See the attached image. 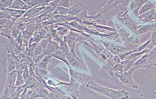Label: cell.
<instances>
[{
	"mask_svg": "<svg viewBox=\"0 0 156 99\" xmlns=\"http://www.w3.org/2000/svg\"><path fill=\"white\" fill-rule=\"evenodd\" d=\"M59 46H60V42L51 40L48 44L46 51L44 53L45 55L50 56L51 54H54L58 51L59 50Z\"/></svg>",
	"mask_w": 156,
	"mask_h": 99,
	"instance_id": "9a60e30c",
	"label": "cell"
},
{
	"mask_svg": "<svg viewBox=\"0 0 156 99\" xmlns=\"http://www.w3.org/2000/svg\"><path fill=\"white\" fill-rule=\"evenodd\" d=\"M50 56H52V57H54V58L62 61V62H64L66 65H67L68 67H70L68 60H67V55L66 54L60 51V50H58V51H57L54 54H51Z\"/></svg>",
	"mask_w": 156,
	"mask_h": 99,
	"instance_id": "7402d4cb",
	"label": "cell"
},
{
	"mask_svg": "<svg viewBox=\"0 0 156 99\" xmlns=\"http://www.w3.org/2000/svg\"><path fill=\"white\" fill-rule=\"evenodd\" d=\"M35 23L33 22L27 23L26 29L23 31H22L24 38L29 41V40L33 37L34 32H35Z\"/></svg>",
	"mask_w": 156,
	"mask_h": 99,
	"instance_id": "4fadbf2b",
	"label": "cell"
},
{
	"mask_svg": "<svg viewBox=\"0 0 156 99\" xmlns=\"http://www.w3.org/2000/svg\"><path fill=\"white\" fill-rule=\"evenodd\" d=\"M116 30L118 32L119 34L120 35V37L122 39L123 42H125L128 38L130 37L131 34L128 33L125 30L120 28L118 25L116 24Z\"/></svg>",
	"mask_w": 156,
	"mask_h": 99,
	"instance_id": "484cf974",
	"label": "cell"
},
{
	"mask_svg": "<svg viewBox=\"0 0 156 99\" xmlns=\"http://www.w3.org/2000/svg\"><path fill=\"white\" fill-rule=\"evenodd\" d=\"M27 23H21L18 24L16 25L15 26L16 28H17L20 31H23L26 29L27 26Z\"/></svg>",
	"mask_w": 156,
	"mask_h": 99,
	"instance_id": "ee69618b",
	"label": "cell"
},
{
	"mask_svg": "<svg viewBox=\"0 0 156 99\" xmlns=\"http://www.w3.org/2000/svg\"><path fill=\"white\" fill-rule=\"evenodd\" d=\"M86 87L92 89L99 95L106 96L107 87H105L102 85L96 83L93 81H89L86 84Z\"/></svg>",
	"mask_w": 156,
	"mask_h": 99,
	"instance_id": "8992f818",
	"label": "cell"
},
{
	"mask_svg": "<svg viewBox=\"0 0 156 99\" xmlns=\"http://www.w3.org/2000/svg\"><path fill=\"white\" fill-rule=\"evenodd\" d=\"M46 50L43 48V47L41 45L40 43H38L36 47L34 49V57H36L38 55H41L45 53Z\"/></svg>",
	"mask_w": 156,
	"mask_h": 99,
	"instance_id": "e575fe53",
	"label": "cell"
},
{
	"mask_svg": "<svg viewBox=\"0 0 156 99\" xmlns=\"http://www.w3.org/2000/svg\"><path fill=\"white\" fill-rule=\"evenodd\" d=\"M20 32L21 31L17 28H16L15 26H13L11 28V33H12V36L14 39L18 35Z\"/></svg>",
	"mask_w": 156,
	"mask_h": 99,
	"instance_id": "f6af8a7d",
	"label": "cell"
},
{
	"mask_svg": "<svg viewBox=\"0 0 156 99\" xmlns=\"http://www.w3.org/2000/svg\"><path fill=\"white\" fill-rule=\"evenodd\" d=\"M149 0H132L129 4L130 11L132 12L135 16L138 17L140 8Z\"/></svg>",
	"mask_w": 156,
	"mask_h": 99,
	"instance_id": "9c48e42d",
	"label": "cell"
},
{
	"mask_svg": "<svg viewBox=\"0 0 156 99\" xmlns=\"http://www.w3.org/2000/svg\"><path fill=\"white\" fill-rule=\"evenodd\" d=\"M12 3L9 0H0V7L2 9H9Z\"/></svg>",
	"mask_w": 156,
	"mask_h": 99,
	"instance_id": "b9f144b4",
	"label": "cell"
},
{
	"mask_svg": "<svg viewBox=\"0 0 156 99\" xmlns=\"http://www.w3.org/2000/svg\"><path fill=\"white\" fill-rule=\"evenodd\" d=\"M134 72V71L131 68L128 71L125 72L115 71L113 76L119 79L120 84L136 89L138 88V86L133 80V76Z\"/></svg>",
	"mask_w": 156,
	"mask_h": 99,
	"instance_id": "6da1fadb",
	"label": "cell"
},
{
	"mask_svg": "<svg viewBox=\"0 0 156 99\" xmlns=\"http://www.w3.org/2000/svg\"><path fill=\"white\" fill-rule=\"evenodd\" d=\"M61 1V0H53V1L51 2L50 3H49L48 5H49V6H51V7L56 9L58 6V4L60 3Z\"/></svg>",
	"mask_w": 156,
	"mask_h": 99,
	"instance_id": "7dc6e473",
	"label": "cell"
},
{
	"mask_svg": "<svg viewBox=\"0 0 156 99\" xmlns=\"http://www.w3.org/2000/svg\"><path fill=\"white\" fill-rule=\"evenodd\" d=\"M67 60L70 67L75 69H80L82 68V61L77 57L75 53L70 51L67 56Z\"/></svg>",
	"mask_w": 156,
	"mask_h": 99,
	"instance_id": "ba28073f",
	"label": "cell"
},
{
	"mask_svg": "<svg viewBox=\"0 0 156 99\" xmlns=\"http://www.w3.org/2000/svg\"><path fill=\"white\" fill-rule=\"evenodd\" d=\"M23 76L24 79L25 80V82H26V80H27V79L30 76V74H29V69L28 68L27 69H25L23 70Z\"/></svg>",
	"mask_w": 156,
	"mask_h": 99,
	"instance_id": "c3c4849f",
	"label": "cell"
},
{
	"mask_svg": "<svg viewBox=\"0 0 156 99\" xmlns=\"http://www.w3.org/2000/svg\"><path fill=\"white\" fill-rule=\"evenodd\" d=\"M16 40V41L17 43L19 44L20 46L22 47L23 46V43L24 38L23 35V33L22 31L20 32L19 34L15 38Z\"/></svg>",
	"mask_w": 156,
	"mask_h": 99,
	"instance_id": "7bdbcfd3",
	"label": "cell"
},
{
	"mask_svg": "<svg viewBox=\"0 0 156 99\" xmlns=\"http://www.w3.org/2000/svg\"><path fill=\"white\" fill-rule=\"evenodd\" d=\"M147 62L150 68L156 66V46L148 53Z\"/></svg>",
	"mask_w": 156,
	"mask_h": 99,
	"instance_id": "d6986e66",
	"label": "cell"
},
{
	"mask_svg": "<svg viewBox=\"0 0 156 99\" xmlns=\"http://www.w3.org/2000/svg\"><path fill=\"white\" fill-rule=\"evenodd\" d=\"M139 59H135L133 60H123L121 62L124 67V72L128 71L132 68L135 62Z\"/></svg>",
	"mask_w": 156,
	"mask_h": 99,
	"instance_id": "f1b7e54d",
	"label": "cell"
},
{
	"mask_svg": "<svg viewBox=\"0 0 156 99\" xmlns=\"http://www.w3.org/2000/svg\"><path fill=\"white\" fill-rule=\"evenodd\" d=\"M72 0H61L58 6H62L65 8H70L72 7Z\"/></svg>",
	"mask_w": 156,
	"mask_h": 99,
	"instance_id": "ab89813d",
	"label": "cell"
},
{
	"mask_svg": "<svg viewBox=\"0 0 156 99\" xmlns=\"http://www.w3.org/2000/svg\"><path fill=\"white\" fill-rule=\"evenodd\" d=\"M155 29V23L146 24L140 25L139 28L135 32V34L136 35L140 37L141 35L148 32L151 31Z\"/></svg>",
	"mask_w": 156,
	"mask_h": 99,
	"instance_id": "5bb4252c",
	"label": "cell"
},
{
	"mask_svg": "<svg viewBox=\"0 0 156 99\" xmlns=\"http://www.w3.org/2000/svg\"><path fill=\"white\" fill-rule=\"evenodd\" d=\"M0 12H1V14H0V18L1 19H7L10 20L12 18V16L10 15L6 9L1 8Z\"/></svg>",
	"mask_w": 156,
	"mask_h": 99,
	"instance_id": "8d00e7d4",
	"label": "cell"
},
{
	"mask_svg": "<svg viewBox=\"0 0 156 99\" xmlns=\"http://www.w3.org/2000/svg\"><path fill=\"white\" fill-rule=\"evenodd\" d=\"M28 5L29 9L36 7L39 4V0H23Z\"/></svg>",
	"mask_w": 156,
	"mask_h": 99,
	"instance_id": "f35d334b",
	"label": "cell"
},
{
	"mask_svg": "<svg viewBox=\"0 0 156 99\" xmlns=\"http://www.w3.org/2000/svg\"><path fill=\"white\" fill-rule=\"evenodd\" d=\"M16 62L10 54H8L7 55V70L8 72H10L16 69Z\"/></svg>",
	"mask_w": 156,
	"mask_h": 99,
	"instance_id": "d4e9b609",
	"label": "cell"
},
{
	"mask_svg": "<svg viewBox=\"0 0 156 99\" xmlns=\"http://www.w3.org/2000/svg\"><path fill=\"white\" fill-rule=\"evenodd\" d=\"M51 58L52 56L50 55H46L38 64L37 68L43 77L48 74V66L51 61Z\"/></svg>",
	"mask_w": 156,
	"mask_h": 99,
	"instance_id": "30bf717a",
	"label": "cell"
},
{
	"mask_svg": "<svg viewBox=\"0 0 156 99\" xmlns=\"http://www.w3.org/2000/svg\"><path fill=\"white\" fill-rule=\"evenodd\" d=\"M117 18L124 25L130 29L133 32H135L140 26V25L139 23L134 22L131 18L127 8H126L124 11L119 13L117 15Z\"/></svg>",
	"mask_w": 156,
	"mask_h": 99,
	"instance_id": "7a4b0ae2",
	"label": "cell"
},
{
	"mask_svg": "<svg viewBox=\"0 0 156 99\" xmlns=\"http://www.w3.org/2000/svg\"><path fill=\"white\" fill-rule=\"evenodd\" d=\"M5 49L8 54H15L17 56L22 52V47L15 39L10 40L9 43L5 47Z\"/></svg>",
	"mask_w": 156,
	"mask_h": 99,
	"instance_id": "52a82bcc",
	"label": "cell"
},
{
	"mask_svg": "<svg viewBox=\"0 0 156 99\" xmlns=\"http://www.w3.org/2000/svg\"><path fill=\"white\" fill-rule=\"evenodd\" d=\"M64 37L76 41L80 42L82 41L87 40V38L84 37L80 33L75 31H69L67 34Z\"/></svg>",
	"mask_w": 156,
	"mask_h": 99,
	"instance_id": "2e32d148",
	"label": "cell"
},
{
	"mask_svg": "<svg viewBox=\"0 0 156 99\" xmlns=\"http://www.w3.org/2000/svg\"><path fill=\"white\" fill-rule=\"evenodd\" d=\"M10 15L16 19H19L20 18L23 16L27 10H22L14 9H6Z\"/></svg>",
	"mask_w": 156,
	"mask_h": 99,
	"instance_id": "603a6c76",
	"label": "cell"
},
{
	"mask_svg": "<svg viewBox=\"0 0 156 99\" xmlns=\"http://www.w3.org/2000/svg\"><path fill=\"white\" fill-rule=\"evenodd\" d=\"M9 9H14L22 10H27L29 9L28 5L23 0H15Z\"/></svg>",
	"mask_w": 156,
	"mask_h": 99,
	"instance_id": "ac0fdd59",
	"label": "cell"
},
{
	"mask_svg": "<svg viewBox=\"0 0 156 99\" xmlns=\"http://www.w3.org/2000/svg\"><path fill=\"white\" fill-rule=\"evenodd\" d=\"M153 94H156V91L154 92H153Z\"/></svg>",
	"mask_w": 156,
	"mask_h": 99,
	"instance_id": "f907efd6",
	"label": "cell"
},
{
	"mask_svg": "<svg viewBox=\"0 0 156 99\" xmlns=\"http://www.w3.org/2000/svg\"><path fill=\"white\" fill-rule=\"evenodd\" d=\"M17 71V78L16 81V86H20L23 85L25 84V80L24 79L23 76V70L20 69Z\"/></svg>",
	"mask_w": 156,
	"mask_h": 99,
	"instance_id": "4dcf8cb0",
	"label": "cell"
},
{
	"mask_svg": "<svg viewBox=\"0 0 156 99\" xmlns=\"http://www.w3.org/2000/svg\"><path fill=\"white\" fill-rule=\"evenodd\" d=\"M14 86L15 85L11 84H6V86H5L3 93H2V94L1 96V99H10L11 90H12V87Z\"/></svg>",
	"mask_w": 156,
	"mask_h": 99,
	"instance_id": "4316f807",
	"label": "cell"
},
{
	"mask_svg": "<svg viewBox=\"0 0 156 99\" xmlns=\"http://www.w3.org/2000/svg\"><path fill=\"white\" fill-rule=\"evenodd\" d=\"M63 40L65 41L68 46L69 47L70 51L73 53H75V46L77 41L73 40L67 38L63 37Z\"/></svg>",
	"mask_w": 156,
	"mask_h": 99,
	"instance_id": "d590c367",
	"label": "cell"
},
{
	"mask_svg": "<svg viewBox=\"0 0 156 99\" xmlns=\"http://www.w3.org/2000/svg\"><path fill=\"white\" fill-rule=\"evenodd\" d=\"M56 9L49 5H47V6L43 7V9L42 11L39 13L37 16H40V15H44V14H50V13H53L55 11Z\"/></svg>",
	"mask_w": 156,
	"mask_h": 99,
	"instance_id": "836d02e7",
	"label": "cell"
},
{
	"mask_svg": "<svg viewBox=\"0 0 156 99\" xmlns=\"http://www.w3.org/2000/svg\"><path fill=\"white\" fill-rule=\"evenodd\" d=\"M70 8H65L62 6H58L56 8V11L58 12L59 15H67L68 12L69 11Z\"/></svg>",
	"mask_w": 156,
	"mask_h": 99,
	"instance_id": "74e56055",
	"label": "cell"
},
{
	"mask_svg": "<svg viewBox=\"0 0 156 99\" xmlns=\"http://www.w3.org/2000/svg\"><path fill=\"white\" fill-rule=\"evenodd\" d=\"M148 53L144 54L139 60L136 61L131 69L135 71L140 68H150L147 62Z\"/></svg>",
	"mask_w": 156,
	"mask_h": 99,
	"instance_id": "8fae6325",
	"label": "cell"
},
{
	"mask_svg": "<svg viewBox=\"0 0 156 99\" xmlns=\"http://www.w3.org/2000/svg\"><path fill=\"white\" fill-rule=\"evenodd\" d=\"M53 26L54 28L56 30L57 32V35L62 40L63 39L64 37L69 32V30L63 26L58 25L57 24H53Z\"/></svg>",
	"mask_w": 156,
	"mask_h": 99,
	"instance_id": "ffe728a7",
	"label": "cell"
},
{
	"mask_svg": "<svg viewBox=\"0 0 156 99\" xmlns=\"http://www.w3.org/2000/svg\"><path fill=\"white\" fill-rule=\"evenodd\" d=\"M106 96L112 99H126L130 98L129 93L124 90H116L108 87L107 88Z\"/></svg>",
	"mask_w": 156,
	"mask_h": 99,
	"instance_id": "5b68a950",
	"label": "cell"
},
{
	"mask_svg": "<svg viewBox=\"0 0 156 99\" xmlns=\"http://www.w3.org/2000/svg\"><path fill=\"white\" fill-rule=\"evenodd\" d=\"M156 46V31L155 30L152 31V34L150 38V42L146 49L150 51L152 48Z\"/></svg>",
	"mask_w": 156,
	"mask_h": 99,
	"instance_id": "f546056e",
	"label": "cell"
},
{
	"mask_svg": "<svg viewBox=\"0 0 156 99\" xmlns=\"http://www.w3.org/2000/svg\"><path fill=\"white\" fill-rule=\"evenodd\" d=\"M17 78V71L15 69L10 72H8L6 84L16 85V81Z\"/></svg>",
	"mask_w": 156,
	"mask_h": 99,
	"instance_id": "44dd1931",
	"label": "cell"
},
{
	"mask_svg": "<svg viewBox=\"0 0 156 99\" xmlns=\"http://www.w3.org/2000/svg\"><path fill=\"white\" fill-rule=\"evenodd\" d=\"M150 42V38L146 41L145 43H144L142 45L139 46L135 50H134V52H141V51H143L144 49H146V48L148 45V44H149Z\"/></svg>",
	"mask_w": 156,
	"mask_h": 99,
	"instance_id": "60d3db41",
	"label": "cell"
},
{
	"mask_svg": "<svg viewBox=\"0 0 156 99\" xmlns=\"http://www.w3.org/2000/svg\"><path fill=\"white\" fill-rule=\"evenodd\" d=\"M11 28H4L0 33L1 36L9 39L10 40L14 39L11 33Z\"/></svg>",
	"mask_w": 156,
	"mask_h": 99,
	"instance_id": "d6a6232c",
	"label": "cell"
},
{
	"mask_svg": "<svg viewBox=\"0 0 156 99\" xmlns=\"http://www.w3.org/2000/svg\"><path fill=\"white\" fill-rule=\"evenodd\" d=\"M114 69L116 71L120 72H124V67L121 62L118 63L115 65L114 67Z\"/></svg>",
	"mask_w": 156,
	"mask_h": 99,
	"instance_id": "bcb514c9",
	"label": "cell"
},
{
	"mask_svg": "<svg viewBox=\"0 0 156 99\" xmlns=\"http://www.w3.org/2000/svg\"><path fill=\"white\" fill-rule=\"evenodd\" d=\"M69 70L70 79V82L72 83H78L82 84V76L81 74L79 72L74 71L72 69H69Z\"/></svg>",
	"mask_w": 156,
	"mask_h": 99,
	"instance_id": "e0dca14e",
	"label": "cell"
},
{
	"mask_svg": "<svg viewBox=\"0 0 156 99\" xmlns=\"http://www.w3.org/2000/svg\"><path fill=\"white\" fill-rule=\"evenodd\" d=\"M101 69H104L110 75V76L112 77H113V75H114L115 72L116 71L114 69V67L112 66L108 62L103 64V65L101 66Z\"/></svg>",
	"mask_w": 156,
	"mask_h": 99,
	"instance_id": "1f68e13d",
	"label": "cell"
},
{
	"mask_svg": "<svg viewBox=\"0 0 156 99\" xmlns=\"http://www.w3.org/2000/svg\"><path fill=\"white\" fill-rule=\"evenodd\" d=\"M88 8L87 7L82 5L81 3L79 2L70 8L67 15L72 16H77L84 11L88 10Z\"/></svg>",
	"mask_w": 156,
	"mask_h": 99,
	"instance_id": "7c38bea8",
	"label": "cell"
},
{
	"mask_svg": "<svg viewBox=\"0 0 156 99\" xmlns=\"http://www.w3.org/2000/svg\"><path fill=\"white\" fill-rule=\"evenodd\" d=\"M60 46H59V50L62 52L63 53L66 54L67 56L69 54L70 52V49L69 47L68 46V44L65 41L61 40L60 41Z\"/></svg>",
	"mask_w": 156,
	"mask_h": 99,
	"instance_id": "83f0119b",
	"label": "cell"
},
{
	"mask_svg": "<svg viewBox=\"0 0 156 99\" xmlns=\"http://www.w3.org/2000/svg\"><path fill=\"white\" fill-rule=\"evenodd\" d=\"M154 30H155V31H156V23H155V29Z\"/></svg>",
	"mask_w": 156,
	"mask_h": 99,
	"instance_id": "681fc988",
	"label": "cell"
},
{
	"mask_svg": "<svg viewBox=\"0 0 156 99\" xmlns=\"http://www.w3.org/2000/svg\"><path fill=\"white\" fill-rule=\"evenodd\" d=\"M99 39L103 44L105 48L110 52L112 54H114V55H119L120 54L132 50L131 48L126 46L124 47L121 46L119 45H117V44L111 43L108 41L107 42L101 39Z\"/></svg>",
	"mask_w": 156,
	"mask_h": 99,
	"instance_id": "3957f363",
	"label": "cell"
},
{
	"mask_svg": "<svg viewBox=\"0 0 156 99\" xmlns=\"http://www.w3.org/2000/svg\"><path fill=\"white\" fill-rule=\"evenodd\" d=\"M156 6L144 14L139 15L138 18L145 23H156Z\"/></svg>",
	"mask_w": 156,
	"mask_h": 99,
	"instance_id": "277c9868",
	"label": "cell"
},
{
	"mask_svg": "<svg viewBox=\"0 0 156 99\" xmlns=\"http://www.w3.org/2000/svg\"><path fill=\"white\" fill-rule=\"evenodd\" d=\"M155 6V5L152 2L149 1L148 2L143 4L140 8L139 12V16L149 11L150 10L153 9Z\"/></svg>",
	"mask_w": 156,
	"mask_h": 99,
	"instance_id": "cb8c5ba5",
	"label": "cell"
}]
</instances>
